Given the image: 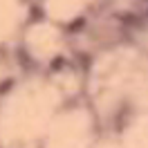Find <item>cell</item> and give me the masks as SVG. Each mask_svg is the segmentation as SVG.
I'll return each mask as SVG.
<instances>
[{"label": "cell", "mask_w": 148, "mask_h": 148, "mask_svg": "<svg viewBox=\"0 0 148 148\" xmlns=\"http://www.w3.org/2000/svg\"><path fill=\"white\" fill-rule=\"evenodd\" d=\"M83 23H85L83 18H76V20H72V23H70V27H67V29H70V32H76V29L83 27Z\"/></svg>", "instance_id": "cell-1"}, {"label": "cell", "mask_w": 148, "mask_h": 148, "mask_svg": "<svg viewBox=\"0 0 148 148\" xmlns=\"http://www.w3.org/2000/svg\"><path fill=\"white\" fill-rule=\"evenodd\" d=\"M119 18L123 20V23H126V25H135V23H137V18H135V16H132V14H121Z\"/></svg>", "instance_id": "cell-2"}, {"label": "cell", "mask_w": 148, "mask_h": 148, "mask_svg": "<svg viewBox=\"0 0 148 148\" xmlns=\"http://www.w3.org/2000/svg\"><path fill=\"white\" fill-rule=\"evenodd\" d=\"M43 16V9L40 7H32V18H40Z\"/></svg>", "instance_id": "cell-3"}, {"label": "cell", "mask_w": 148, "mask_h": 148, "mask_svg": "<svg viewBox=\"0 0 148 148\" xmlns=\"http://www.w3.org/2000/svg\"><path fill=\"white\" fill-rule=\"evenodd\" d=\"M61 65H63V56H56L54 61H52V67H54V70H58Z\"/></svg>", "instance_id": "cell-4"}]
</instances>
